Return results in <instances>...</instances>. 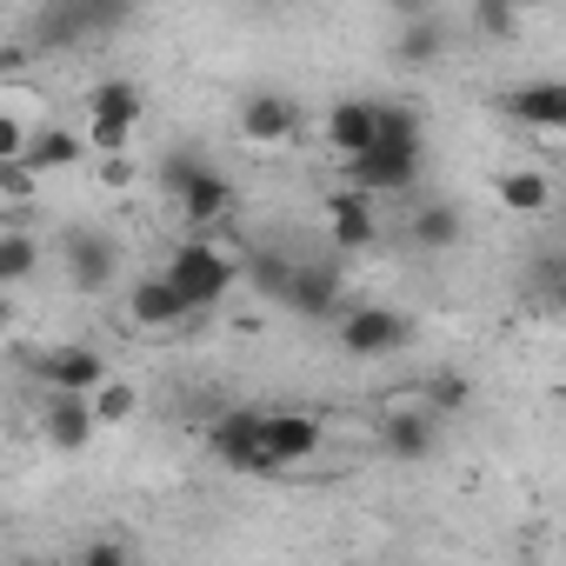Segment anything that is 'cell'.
<instances>
[{"mask_svg":"<svg viewBox=\"0 0 566 566\" xmlns=\"http://www.w3.org/2000/svg\"><path fill=\"white\" fill-rule=\"evenodd\" d=\"M420 154H427V120H420V107L413 101H380V140H374V154H360L354 167H347V187H360V193H407L413 187V174H420Z\"/></svg>","mask_w":566,"mask_h":566,"instance_id":"6da1fadb","label":"cell"},{"mask_svg":"<svg viewBox=\"0 0 566 566\" xmlns=\"http://www.w3.org/2000/svg\"><path fill=\"white\" fill-rule=\"evenodd\" d=\"M174 287H180V301L193 307V314H207V307H220L227 301V287H233V253L220 247V240H187V247H174V260L160 266Z\"/></svg>","mask_w":566,"mask_h":566,"instance_id":"7a4b0ae2","label":"cell"},{"mask_svg":"<svg viewBox=\"0 0 566 566\" xmlns=\"http://www.w3.org/2000/svg\"><path fill=\"white\" fill-rule=\"evenodd\" d=\"M207 453L233 473H280V460L266 453V413L260 407H220L207 420Z\"/></svg>","mask_w":566,"mask_h":566,"instance_id":"3957f363","label":"cell"},{"mask_svg":"<svg viewBox=\"0 0 566 566\" xmlns=\"http://www.w3.org/2000/svg\"><path fill=\"white\" fill-rule=\"evenodd\" d=\"M87 114H94V147L107 154V160H120L127 154V140H134V127H140V114H147V94H140V81H94V94H87Z\"/></svg>","mask_w":566,"mask_h":566,"instance_id":"277c9868","label":"cell"},{"mask_svg":"<svg viewBox=\"0 0 566 566\" xmlns=\"http://www.w3.org/2000/svg\"><path fill=\"white\" fill-rule=\"evenodd\" d=\"M61 266L81 294H107L114 273H120V247H114L107 227H67L61 233Z\"/></svg>","mask_w":566,"mask_h":566,"instance_id":"5b68a950","label":"cell"},{"mask_svg":"<svg viewBox=\"0 0 566 566\" xmlns=\"http://www.w3.org/2000/svg\"><path fill=\"white\" fill-rule=\"evenodd\" d=\"M413 340V321L400 314V307H347L340 314V347L354 354V360H387V354H400Z\"/></svg>","mask_w":566,"mask_h":566,"instance_id":"8992f818","label":"cell"},{"mask_svg":"<svg viewBox=\"0 0 566 566\" xmlns=\"http://www.w3.org/2000/svg\"><path fill=\"white\" fill-rule=\"evenodd\" d=\"M41 380L54 387V400H94V394L114 380V367H107V354L67 340V347H48V354H41Z\"/></svg>","mask_w":566,"mask_h":566,"instance_id":"52a82bcc","label":"cell"},{"mask_svg":"<svg viewBox=\"0 0 566 566\" xmlns=\"http://www.w3.org/2000/svg\"><path fill=\"white\" fill-rule=\"evenodd\" d=\"M321 140H327V147L354 167V160H360V154H374V140H380V101H360V94L334 101V107H327Z\"/></svg>","mask_w":566,"mask_h":566,"instance_id":"ba28073f","label":"cell"},{"mask_svg":"<svg viewBox=\"0 0 566 566\" xmlns=\"http://www.w3.org/2000/svg\"><path fill=\"white\" fill-rule=\"evenodd\" d=\"M327 240H334V253H367L374 240H380V213H374V193H360V187H340V193H327Z\"/></svg>","mask_w":566,"mask_h":566,"instance_id":"9c48e42d","label":"cell"},{"mask_svg":"<svg viewBox=\"0 0 566 566\" xmlns=\"http://www.w3.org/2000/svg\"><path fill=\"white\" fill-rule=\"evenodd\" d=\"M500 107L533 134H566V81H520L500 94Z\"/></svg>","mask_w":566,"mask_h":566,"instance_id":"30bf717a","label":"cell"},{"mask_svg":"<svg viewBox=\"0 0 566 566\" xmlns=\"http://www.w3.org/2000/svg\"><path fill=\"white\" fill-rule=\"evenodd\" d=\"M240 134H247L253 147H287V140L301 134V107H294L287 94H247Z\"/></svg>","mask_w":566,"mask_h":566,"instance_id":"8fae6325","label":"cell"},{"mask_svg":"<svg viewBox=\"0 0 566 566\" xmlns=\"http://www.w3.org/2000/svg\"><path fill=\"white\" fill-rule=\"evenodd\" d=\"M187 314H193V307L180 301V287H174L167 273H147V280H134V287H127V321L147 327V334H154V327H180Z\"/></svg>","mask_w":566,"mask_h":566,"instance_id":"7c38bea8","label":"cell"},{"mask_svg":"<svg viewBox=\"0 0 566 566\" xmlns=\"http://www.w3.org/2000/svg\"><path fill=\"white\" fill-rule=\"evenodd\" d=\"M287 307L307 314V321H340V266L334 260H301Z\"/></svg>","mask_w":566,"mask_h":566,"instance_id":"4fadbf2b","label":"cell"},{"mask_svg":"<svg viewBox=\"0 0 566 566\" xmlns=\"http://www.w3.org/2000/svg\"><path fill=\"white\" fill-rule=\"evenodd\" d=\"M266 453L280 460V473L301 467V460H314V453H321V420H314V413H301V407L266 413Z\"/></svg>","mask_w":566,"mask_h":566,"instance_id":"5bb4252c","label":"cell"},{"mask_svg":"<svg viewBox=\"0 0 566 566\" xmlns=\"http://www.w3.org/2000/svg\"><path fill=\"white\" fill-rule=\"evenodd\" d=\"M400 67H433L447 54V21L433 8H400V34H394Z\"/></svg>","mask_w":566,"mask_h":566,"instance_id":"9a60e30c","label":"cell"},{"mask_svg":"<svg viewBox=\"0 0 566 566\" xmlns=\"http://www.w3.org/2000/svg\"><path fill=\"white\" fill-rule=\"evenodd\" d=\"M87 134H74V127H34V140H28V174H67V167H81L87 160Z\"/></svg>","mask_w":566,"mask_h":566,"instance_id":"2e32d148","label":"cell"},{"mask_svg":"<svg viewBox=\"0 0 566 566\" xmlns=\"http://www.w3.org/2000/svg\"><path fill=\"white\" fill-rule=\"evenodd\" d=\"M493 200H500L506 213H520V220H539V213H553V180H546L539 167H506V174L493 180Z\"/></svg>","mask_w":566,"mask_h":566,"instance_id":"e0dca14e","label":"cell"},{"mask_svg":"<svg viewBox=\"0 0 566 566\" xmlns=\"http://www.w3.org/2000/svg\"><path fill=\"white\" fill-rule=\"evenodd\" d=\"M227 213H233V180H227L220 167L193 174L187 193H180V220H187V227H220Z\"/></svg>","mask_w":566,"mask_h":566,"instance_id":"ac0fdd59","label":"cell"},{"mask_svg":"<svg viewBox=\"0 0 566 566\" xmlns=\"http://www.w3.org/2000/svg\"><path fill=\"white\" fill-rule=\"evenodd\" d=\"M41 433H48V447H54V453H81V447L101 433L94 400H54V407L41 413Z\"/></svg>","mask_w":566,"mask_h":566,"instance_id":"d6986e66","label":"cell"},{"mask_svg":"<svg viewBox=\"0 0 566 566\" xmlns=\"http://www.w3.org/2000/svg\"><path fill=\"white\" fill-rule=\"evenodd\" d=\"M380 447L394 453V460H427L433 447H440V420L420 407V413H387L380 420Z\"/></svg>","mask_w":566,"mask_h":566,"instance_id":"ffe728a7","label":"cell"},{"mask_svg":"<svg viewBox=\"0 0 566 566\" xmlns=\"http://www.w3.org/2000/svg\"><path fill=\"white\" fill-rule=\"evenodd\" d=\"M413 247H427V253H440V247H453L460 240V207H447V200H427L420 213H413Z\"/></svg>","mask_w":566,"mask_h":566,"instance_id":"44dd1931","label":"cell"},{"mask_svg":"<svg viewBox=\"0 0 566 566\" xmlns=\"http://www.w3.org/2000/svg\"><path fill=\"white\" fill-rule=\"evenodd\" d=\"M34 266H41V240H34L28 227H8V233H0V280H8V287H21Z\"/></svg>","mask_w":566,"mask_h":566,"instance_id":"7402d4cb","label":"cell"},{"mask_svg":"<svg viewBox=\"0 0 566 566\" xmlns=\"http://www.w3.org/2000/svg\"><path fill=\"white\" fill-rule=\"evenodd\" d=\"M473 400V387H467V374H453V367H440V374H427V387H420V407L440 420V413H460Z\"/></svg>","mask_w":566,"mask_h":566,"instance_id":"603a6c76","label":"cell"},{"mask_svg":"<svg viewBox=\"0 0 566 566\" xmlns=\"http://www.w3.org/2000/svg\"><path fill=\"white\" fill-rule=\"evenodd\" d=\"M134 413H140V394H134V380H120V374H114V380L94 394V420H101V427H127Z\"/></svg>","mask_w":566,"mask_h":566,"instance_id":"cb8c5ba5","label":"cell"},{"mask_svg":"<svg viewBox=\"0 0 566 566\" xmlns=\"http://www.w3.org/2000/svg\"><path fill=\"white\" fill-rule=\"evenodd\" d=\"M207 167H213V160H200V154H187V147H174V154L160 160V180H167V193L180 200V193H187V180H193V174H207Z\"/></svg>","mask_w":566,"mask_h":566,"instance_id":"d4e9b609","label":"cell"},{"mask_svg":"<svg viewBox=\"0 0 566 566\" xmlns=\"http://www.w3.org/2000/svg\"><path fill=\"white\" fill-rule=\"evenodd\" d=\"M520 28V14L513 8H500V0H480V8H473V34H493V41H506Z\"/></svg>","mask_w":566,"mask_h":566,"instance_id":"484cf974","label":"cell"},{"mask_svg":"<svg viewBox=\"0 0 566 566\" xmlns=\"http://www.w3.org/2000/svg\"><path fill=\"white\" fill-rule=\"evenodd\" d=\"M81 566H134V553L120 539H87L81 546Z\"/></svg>","mask_w":566,"mask_h":566,"instance_id":"4316f807","label":"cell"},{"mask_svg":"<svg viewBox=\"0 0 566 566\" xmlns=\"http://www.w3.org/2000/svg\"><path fill=\"white\" fill-rule=\"evenodd\" d=\"M0 193H8V200H14V207H21V200H28V193H34V174H28V167H21V160H14V167H0Z\"/></svg>","mask_w":566,"mask_h":566,"instance_id":"83f0119b","label":"cell"},{"mask_svg":"<svg viewBox=\"0 0 566 566\" xmlns=\"http://www.w3.org/2000/svg\"><path fill=\"white\" fill-rule=\"evenodd\" d=\"M546 301H553V314H559V321H566V287H559V294H546Z\"/></svg>","mask_w":566,"mask_h":566,"instance_id":"f1b7e54d","label":"cell"}]
</instances>
